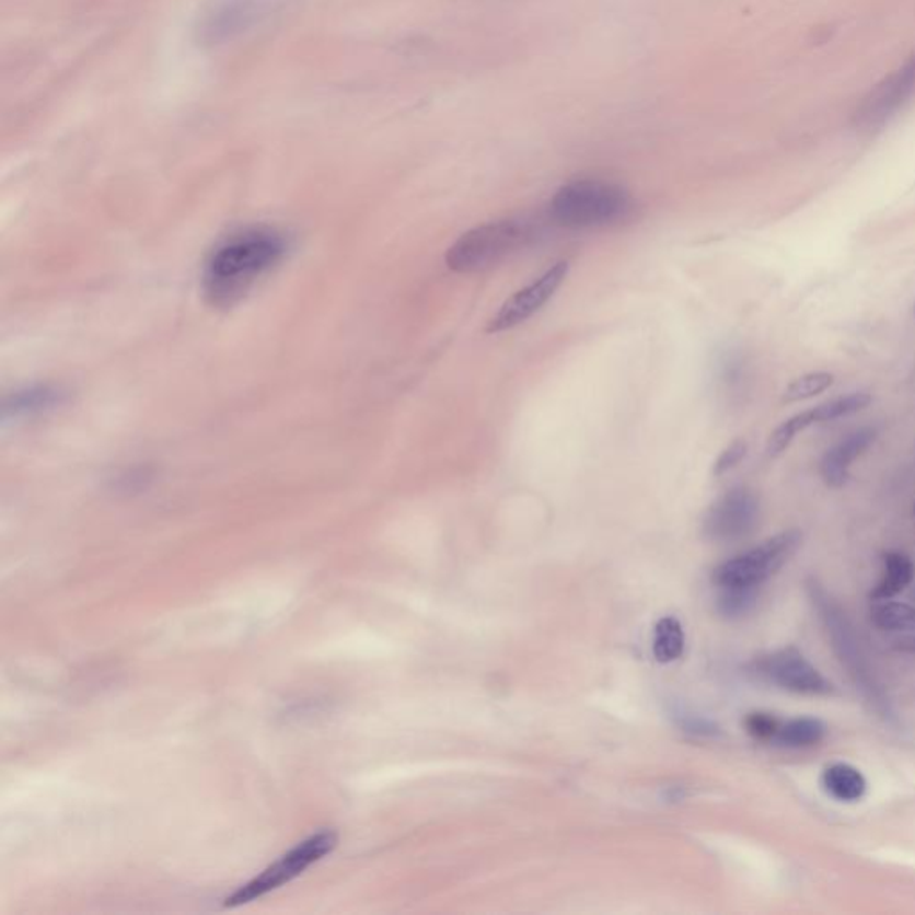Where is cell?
Returning a JSON list of instances; mask_svg holds the SVG:
<instances>
[{"mask_svg":"<svg viewBox=\"0 0 915 915\" xmlns=\"http://www.w3.org/2000/svg\"><path fill=\"white\" fill-rule=\"evenodd\" d=\"M287 247L285 236L273 228H247L231 234L206 262V298L217 306H231L281 262Z\"/></svg>","mask_w":915,"mask_h":915,"instance_id":"cell-1","label":"cell"},{"mask_svg":"<svg viewBox=\"0 0 915 915\" xmlns=\"http://www.w3.org/2000/svg\"><path fill=\"white\" fill-rule=\"evenodd\" d=\"M632 211V195L601 179L572 181L556 192L549 205L551 219L569 229L606 228L628 219Z\"/></svg>","mask_w":915,"mask_h":915,"instance_id":"cell-2","label":"cell"},{"mask_svg":"<svg viewBox=\"0 0 915 915\" xmlns=\"http://www.w3.org/2000/svg\"><path fill=\"white\" fill-rule=\"evenodd\" d=\"M536 228L526 219H502L476 225L463 233L445 253L453 273H483L496 267L517 248L535 239Z\"/></svg>","mask_w":915,"mask_h":915,"instance_id":"cell-3","label":"cell"},{"mask_svg":"<svg viewBox=\"0 0 915 915\" xmlns=\"http://www.w3.org/2000/svg\"><path fill=\"white\" fill-rule=\"evenodd\" d=\"M338 843V835L333 830H322L304 838L298 846L285 853L279 860L270 864L267 869L259 872L258 877L247 881L240 887L231 896L225 897V906H240L251 901L259 900L268 892L276 891L279 887L287 885L290 881L301 877L308 867L321 862L322 858L329 855Z\"/></svg>","mask_w":915,"mask_h":915,"instance_id":"cell-4","label":"cell"},{"mask_svg":"<svg viewBox=\"0 0 915 915\" xmlns=\"http://www.w3.org/2000/svg\"><path fill=\"white\" fill-rule=\"evenodd\" d=\"M803 535L798 530L784 531L771 536L753 549L733 556L731 560L717 567L714 581L721 589L725 587H758L771 576L776 575L801 546Z\"/></svg>","mask_w":915,"mask_h":915,"instance_id":"cell-5","label":"cell"},{"mask_svg":"<svg viewBox=\"0 0 915 915\" xmlns=\"http://www.w3.org/2000/svg\"><path fill=\"white\" fill-rule=\"evenodd\" d=\"M276 4L278 0H215L200 15L197 38L202 45L225 44L262 24Z\"/></svg>","mask_w":915,"mask_h":915,"instance_id":"cell-6","label":"cell"},{"mask_svg":"<svg viewBox=\"0 0 915 915\" xmlns=\"http://www.w3.org/2000/svg\"><path fill=\"white\" fill-rule=\"evenodd\" d=\"M915 93V56L875 86L853 113V124L860 131H877L885 126Z\"/></svg>","mask_w":915,"mask_h":915,"instance_id":"cell-7","label":"cell"},{"mask_svg":"<svg viewBox=\"0 0 915 915\" xmlns=\"http://www.w3.org/2000/svg\"><path fill=\"white\" fill-rule=\"evenodd\" d=\"M567 274H569V262H558L547 268L541 278L521 288L519 292L502 302L496 315L488 321L485 332L497 335V333L521 326L522 322H526L546 306L553 296L558 292V288L564 285Z\"/></svg>","mask_w":915,"mask_h":915,"instance_id":"cell-8","label":"cell"},{"mask_svg":"<svg viewBox=\"0 0 915 915\" xmlns=\"http://www.w3.org/2000/svg\"><path fill=\"white\" fill-rule=\"evenodd\" d=\"M760 517V502L750 488H731L722 494L703 521V531L710 541L733 542L750 535Z\"/></svg>","mask_w":915,"mask_h":915,"instance_id":"cell-9","label":"cell"},{"mask_svg":"<svg viewBox=\"0 0 915 915\" xmlns=\"http://www.w3.org/2000/svg\"><path fill=\"white\" fill-rule=\"evenodd\" d=\"M758 669L767 680L785 691L803 696H824L832 692V683L798 649L773 652L758 663Z\"/></svg>","mask_w":915,"mask_h":915,"instance_id":"cell-10","label":"cell"},{"mask_svg":"<svg viewBox=\"0 0 915 915\" xmlns=\"http://www.w3.org/2000/svg\"><path fill=\"white\" fill-rule=\"evenodd\" d=\"M813 601L818 604L819 612H821V617L824 618L827 632L832 635L833 648H835L838 657L843 660L847 671L855 677V682L860 683V686L867 692V696L872 697V699H878L877 685H875L871 672L867 671V663L864 660L860 648H858L857 638L853 635L852 628H849V624H847L843 612L821 590L815 592V589H813Z\"/></svg>","mask_w":915,"mask_h":915,"instance_id":"cell-11","label":"cell"},{"mask_svg":"<svg viewBox=\"0 0 915 915\" xmlns=\"http://www.w3.org/2000/svg\"><path fill=\"white\" fill-rule=\"evenodd\" d=\"M877 440V429L860 428L847 435L837 445L827 449L821 460V476L827 487L843 488L849 479V467Z\"/></svg>","mask_w":915,"mask_h":915,"instance_id":"cell-12","label":"cell"},{"mask_svg":"<svg viewBox=\"0 0 915 915\" xmlns=\"http://www.w3.org/2000/svg\"><path fill=\"white\" fill-rule=\"evenodd\" d=\"M823 787L833 799L843 803H855L864 798L867 781L860 771L849 764H833L824 771Z\"/></svg>","mask_w":915,"mask_h":915,"instance_id":"cell-13","label":"cell"},{"mask_svg":"<svg viewBox=\"0 0 915 915\" xmlns=\"http://www.w3.org/2000/svg\"><path fill=\"white\" fill-rule=\"evenodd\" d=\"M871 621L877 628L889 634L915 637V606L891 599H881L872 604Z\"/></svg>","mask_w":915,"mask_h":915,"instance_id":"cell-14","label":"cell"},{"mask_svg":"<svg viewBox=\"0 0 915 915\" xmlns=\"http://www.w3.org/2000/svg\"><path fill=\"white\" fill-rule=\"evenodd\" d=\"M883 565H885L883 578L871 594L875 601L892 599L894 595L901 594L914 580V564L903 553H897V551L887 553L883 556Z\"/></svg>","mask_w":915,"mask_h":915,"instance_id":"cell-15","label":"cell"},{"mask_svg":"<svg viewBox=\"0 0 915 915\" xmlns=\"http://www.w3.org/2000/svg\"><path fill=\"white\" fill-rule=\"evenodd\" d=\"M685 648V634L677 618L663 617L658 621L652 638V651L658 662H672L682 657Z\"/></svg>","mask_w":915,"mask_h":915,"instance_id":"cell-16","label":"cell"},{"mask_svg":"<svg viewBox=\"0 0 915 915\" xmlns=\"http://www.w3.org/2000/svg\"><path fill=\"white\" fill-rule=\"evenodd\" d=\"M824 728L823 722L813 717H798L787 725L779 726L776 742L787 748H809V745L819 744L823 740Z\"/></svg>","mask_w":915,"mask_h":915,"instance_id":"cell-17","label":"cell"},{"mask_svg":"<svg viewBox=\"0 0 915 915\" xmlns=\"http://www.w3.org/2000/svg\"><path fill=\"white\" fill-rule=\"evenodd\" d=\"M813 424H818V420L813 417L812 408L794 415L790 419L779 424L778 428L771 433L769 440H767V454L771 458H778L779 454H784L790 443H792L794 437L799 431H804V429L810 428Z\"/></svg>","mask_w":915,"mask_h":915,"instance_id":"cell-18","label":"cell"},{"mask_svg":"<svg viewBox=\"0 0 915 915\" xmlns=\"http://www.w3.org/2000/svg\"><path fill=\"white\" fill-rule=\"evenodd\" d=\"M871 395L866 394V392H853V394L843 395V397L826 401L823 405L815 406V408H812L813 417L818 422L841 419V417L857 414L860 409L867 408L871 405Z\"/></svg>","mask_w":915,"mask_h":915,"instance_id":"cell-19","label":"cell"},{"mask_svg":"<svg viewBox=\"0 0 915 915\" xmlns=\"http://www.w3.org/2000/svg\"><path fill=\"white\" fill-rule=\"evenodd\" d=\"M833 374L830 372H810L801 375L790 383L784 392V403H799V401L812 399L815 395L823 394L824 390L833 385Z\"/></svg>","mask_w":915,"mask_h":915,"instance_id":"cell-20","label":"cell"},{"mask_svg":"<svg viewBox=\"0 0 915 915\" xmlns=\"http://www.w3.org/2000/svg\"><path fill=\"white\" fill-rule=\"evenodd\" d=\"M756 587H725L719 598V610L726 617H740L753 609Z\"/></svg>","mask_w":915,"mask_h":915,"instance_id":"cell-21","label":"cell"},{"mask_svg":"<svg viewBox=\"0 0 915 915\" xmlns=\"http://www.w3.org/2000/svg\"><path fill=\"white\" fill-rule=\"evenodd\" d=\"M779 726L781 725L776 717L771 716V714H762V711L750 714L745 719V730L760 740L776 739Z\"/></svg>","mask_w":915,"mask_h":915,"instance_id":"cell-22","label":"cell"},{"mask_svg":"<svg viewBox=\"0 0 915 915\" xmlns=\"http://www.w3.org/2000/svg\"><path fill=\"white\" fill-rule=\"evenodd\" d=\"M745 454H748V443L740 439L733 440L714 463V476L730 473L731 468H736L744 460Z\"/></svg>","mask_w":915,"mask_h":915,"instance_id":"cell-23","label":"cell"},{"mask_svg":"<svg viewBox=\"0 0 915 915\" xmlns=\"http://www.w3.org/2000/svg\"><path fill=\"white\" fill-rule=\"evenodd\" d=\"M914 317H915V306H914Z\"/></svg>","mask_w":915,"mask_h":915,"instance_id":"cell-24","label":"cell"},{"mask_svg":"<svg viewBox=\"0 0 915 915\" xmlns=\"http://www.w3.org/2000/svg\"><path fill=\"white\" fill-rule=\"evenodd\" d=\"M914 513H915V505H914Z\"/></svg>","mask_w":915,"mask_h":915,"instance_id":"cell-25","label":"cell"}]
</instances>
